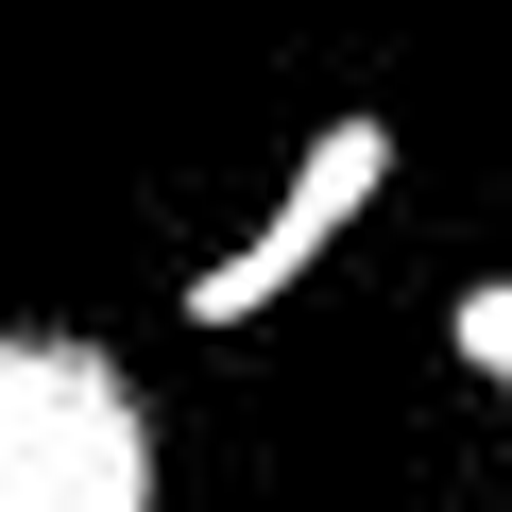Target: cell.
I'll return each mask as SVG.
<instances>
[{"mask_svg":"<svg viewBox=\"0 0 512 512\" xmlns=\"http://www.w3.org/2000/svg\"><path fill=\"white\" fill-rule=\"evenodd\" d=\"M0 512H154V393L103 342H0Z\"/></svg>","mask_w":512,"mask_h":512,"instance_id":"1","label":"cell"},{"mask_svg":"<svg viewBox=\"0 0 512 512\" xmlns=\"http://www.w3.org/2000/svg\"><path fill=\"white\" fill-rule=\"evenodd\" d=\"M376 188H393V137H376V120H325V137L291 154V188L256 205V239L222 256V274H188V325H256L274 291H308V256H342V239L376 222Z\"/></svg>","mask_w":512,"mask_h":512,"instance_id":"2","label":"cell"},{"mask_svg":"<svg viewBox=\"0 0 512 512\" xmlns=\"http://www.w3.org/2000/svg\"><path fill=\"white\" fill-rule=\"evenodd\" d=\"M444 342H461V359L495 376V427H512V274H478V291L444 308Z\"/></svg>","mask_w":512,"mask_h":512,"instance_id":"3","label":"cell"}]
</instances>
